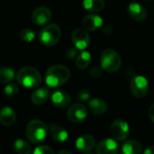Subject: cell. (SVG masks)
Returning a JSON list of instances; mask_svg holds the SVG:
<instances>
[{
    "instance_id": "cell-6",
    "label": "cell",
    "mask_w": 154,
    "mask_h": 154,
    "mask_svg": "<svg viewBox=\"0 0 154 154\" xmlns=\"http://www.w3.org/2000/svg\"><path fill=\"white\" fill-rule=\"evenodd\" d=\"M149 90V84L145 77L138 75L131 82V92L136 98H143Z\"/></svg>"
},
{
    "instance_id": "cell-1",
    "label": "cell",
    "mask_w": 154,
    "mask_h": 154,
    "mask_svg": "<svg viewBox=\"0 0 154 154\" xmlns=\"http://www.w3.org/2000/svg\"><path fill=\"white\" fill-rule=\"evenodd\" d=\"M71 76L70 70L62 64L49 67L45 72V83L49 87H58L64 85Z\"/></svg>"
},
{
    "instance_id": "cell-32",
    "label": "cell",
    "mask_w": 154,
    "mask_h": 154,
    "mask_svg": "<svg viewBox=\"0 0 154 154\" xmlns=\"http://www.w3.org/2000/svg\"><path fill=\"white\" fill-rule=\"evenodd\" d=\"M143 154H154V145H151L149 148H147L144 150Z\"/></svg>"
},
{
    "instance_id": "cell-2",
    "label": "cell",
    "mask_w": 154,
    "mask_h": 154,
    "mask_svg": "<svg viewBox=\"0 0 154 154\" xmlns=\"http://www.w3.org/2000/svg\"><path fill=\"white\" fill-rule=\"evenodd\" d=\"M17 83L26 88L38 87L42 83V75L40 72L31 66L23 67L17 73Z\"/></svg>"
},
{
    "instance_id": "cell-33",
    "label": "cell",
    "mask_w": 154,
    "mask_h": 154,
    "mask_svg": "<svg viewBox=\"0 0 154 154\" xmlns=\"http://www.w3.org/2000/svg\"><path fill=\"white\" fill-rule=\"evenodd\" d=\"M58 154H72L69 150H66V149H62L58 152Z\"/></svg>"
},
{
    "instance_id": "cell-22",
    "label": "cell",
    "mask_w": 154,
    "mask_h": 154,
    "mask_svg": "<svg viewBox=\"0 0 154 154\" xmlns=\"http://www.w3.org/2000/svg\"><path fill=\"white\" fill-rule=\"evenodd\" d=\"M16 76L15 70L9 67L0 68V84H10Z\"/></svg>"
},
{
    "instance_id": "cell-11",
    "label": "cell",
    "mask_w": 154,
    "mask_h": 154,
    "mask_svg": "<svg viewBox=\"0 0 154 154\" xmlns=\"http://www.w3.org/2000/svg\"><path fill=\"white\" fill-rule=\"evenodd\" d=\"M119 147L112 139H104L99 142L96 147V154H117Z\"/></svg>"
},
{
    "instance_id": "cell-28",
    "label": "cell",
    "mask_w": 154,
    "mask_h": 154,
    "mask_svg": "<svg viewBox=\"0 0 154 154\" xmlns=\"http://www.w3.org/2000/svg\"><path fill=\"white\" fill-rule=\"evenodd\" d=\"M90 96H91V94H90V91L86 88H83L81 89L79 92H78V95H77V98L80 102H87L89 99H90Z\"/></svg>"
},
{
    "instance_id": "cell-20",
    "label": "cell",
    "mask_w": 154,
    "mask_h": 154,
    "mask_svg": "<svg viewBox=\"0 0 154 154\" xmlns=\"http://www.w3.org/2000/svg\"><path fill=\"white\" fill-rule=\"evenodd\" d=\"M107 103L105 101L101 99H94L89 102L88 103V109L91 112L96 115H101L107 111Z\"/></svg>"
},
{
    "instance_id": "cell-31",
    "label": "cell",
    "mask_w": 154,
    "mask_h": 154,
    "mask_svg": "<svg viewBox=\"0 0 154 154\" xmlns=\"http://www.w3.org/2000/svg\"><path fill=\"white\" fill-rule=\"evenodd\" d=\"M149 119L154 122V103L149 109Z\"/></svg>"
},
{
    "instance_id": "cell-19",
    "label": "cell",
    "mask_w": 154,
    "mask_h": 154,
    "mask_svg": "<svg viewBox=\"0 0 154 154\" xmlns=\"http://www.w3.org/2000/svg\"><path fill=\"white\" fill-rule=\"evenodd\" d=\"M17 119L15 111L10 107H4L0 111V122L5 126L12 125Z\"/></svg>"
},
{
    "instance_id": "cell-14",
    "label": "cell",
    "mask_w": 154,
    "mask_h": 154,
    "mask_svg": "<svg viewBox=\"0 0 154 154\" xmlns=\"http://www.w3.org/2000/svg\"><path fill=\"white\" fill-rule=\"evenodd\" d=\"M52 103L58 108H65L71 103V97L63 90H56L51 95Z\"/></svg>"
},
{
    "instance_id": "cell-7",
    "label": "cell",
    "mask_w": 154,
    "mask_h": 154,
    "mask_svg": "<svg viewBox=\"0 0 154 154\" xmlns=\"http://www.w3.org/2000/svg\"><path fill=\"white\" fill-rule=\"evenodd\" d=\"M88 114L87 108L82 104V103H74L72 104L68 112H67V116L70 122L73 123H80L84 122Z\"/></svg>"
},
{
    "instance_id": "cell-9",
    "label": "cell",
    "mask_w": 154,
    "mask_h": 154,
    "mask_svg": "<svg viewBox=\"0 0 154 154\" xmlns=\"http://www.w3.org/2000/svg\"><path fill=\"white\" fill-rule=\"evenodd\" d=\"M111 133L117 140H124L130 134V128L126 122L116 120L111 125Z\"/></svg>"
},
{
    "instance_id": "cell-17",
    "label": "cell",
    "mask_w": 154,
    "mask_h": 154,
    "mask_svg": "<svg viewBox=\"0 0 154 154\" xmlns=\"http://www.w3.org/2000/svg\"><path fill=\"white\" fill-rule=\"evenodd\" d=\"M142 144L137 140H126L122 147L121 154H140L142 151Z\"/></svg>"
},
{
    "instance_id": "cell-35",
    "label": "cell",
    "mask_w": 154,
    "mask_h": 154,
    "mask_svg": "<svg viewBox=\"0 0 154 154\" xmlns=\"http://www.w3.org/2000/svg\"><path fill=\"white\" fill-rule=\"evenodd\" d=\"M85 154H94V153H91V152H90V153H85Z\"/></svg>"
},
{
    "instance_id": "cell-29",
    "label": "cell",
    "mask_w": 154,
    "mask_h": 154,
    "mask_svg": "<svg viewBox=\"0 0 154 154\" xmlns=\"http://www.w3.org/2000/svg\"><path fill=\"white\" fill-rule=\"evenodd\" d=\"M103 74V68L100 66H94L90 71V76L94 79H97Z\"/></svg>"
},
{
    "instance_id": "cell-4",
    "label": "cell",
    "mask_w": 154,
    "mask_h": 154,
    "mask_svg": "<svg viewBox=\"0 0 154 154\" xmlns=\"http://www.w3.org/2000/svg\"><path fill=\"white\" fill-rule=\"evenodd\" d=\"M101 67L108 72H117L122 64V59L120 54L112 50V49H106L104 50L100 58Z\"/></svg>"
},
{
    "instance_id": "cell-12",
    "label": "cell",
    "mask_w": 154,
    "mask_h": 154,
    "mask_svg": "<svg viewBox=\"0 0 154 154\" xmlns=\"http://www.w3.org/2000/svg\"><path fill=\"white\" fill-rule=\"evenodd\" d=\"M128 13L130 17L136 22H143L147 17V10L145 8L136 2L129 4Z\"/></svg>"
},
{
    "instance_id": "cell-16",
    "label": "cell",
    "mask_w": 154,
    "mask_h": 154,
    "mask_svg": "<svg viewBox=\"0 0 154 154\" xmlns=\"http://www.w3.org/2000/svg\"><path fill=\"white\" fill-rule=\"evenodd\" d=\"M48 131L53 140L57 142H63L68 139L67 131L64 128L55 123H50L48 127Z\"/></svg>"
},
{
    "instance_id": "cell-34",
    "label": "cell",
    "mask_w": 154,
    "mask_h": 154,
    "mask_svg": "<svg viewBox=\"0 0 154 154\" xmlns=\"http://www.w3.org/2000/svg\"><path fill=\"white\" fill-rule=\"evenodd\" d=\"M146 1H153V0H146Z\"/></svg>"
},
{
    "instance_id": "cell-13",
    "label": "cell",
    "mask_w": 154,
    "mask_h": 154,
    "mask_svg": "<svg viewBox=\"0 0 154 154\" xmlns=\"http://www.w3.org/2000/svg\"><path fill=\"white\" fill-rule=\"evenodd\" d=\"M83 26L85 30L88 31H95L103 26V19L100 16L95 14L86 15L83 19Z\"/></svg>"
},
{
    "instance_id": "cell-26",
    "label": "cell",
    "mask_w": 154,
    "mask_h": 154,
    "mask_svg": "<svg viewBox=\"0 0 154 154\" xmlns=\"http://www.w3.org/2000/svg\"><path fill=\"white\" fill-rule=\"evenodd\" d=\"M19 93V87L16 84H9L4 89V94L8 98H15Z\"/></svg>"
},
{
    "instance_id": "cell-21",
    "label": "cell",
    "mask_w": 154,
    "mask_h": 154,
    "mask_svg": "<svg viewBox=\"0 0 154 154\" xmlns=\"http://www.w3.org/2000/svg\"><path fill=\"white\" fill-rule=\"evenodd\" d=\"M84 8L93 13H97L104 8V0H84Z\"/></svg>"
},
{
    "instance_id": "cell-27",
    "label": "cell",
    "mask_w": 154,
    "mask_h": 154,
    "mask_svg": "<svg viewBox=\"0 0 154 154\" xmlns=\"http://www.w3.org/2000/svg\"><path fill=\"white\" fill-rule=\"evenodd\" d=\"M34 154H54V151L51 147L47 145H42L35 148Z\"/></svg>"
},
{
    "instance_id": "cell-8",
    "label": "cell",
    "mask_w": 154,
    "mask_h": 154,
    "mask_svg": "<svg viewBox=\"0 0 154 154\" xmlns=\"http://www.w3.org/2000/svg\"><path fill=\"white\" fill-rule=\"evenodd\" d=\"M72 41L76 49L85 50L90 45V35L85 29L76 28L72 34Z\"/></svg>"
},
{
    "instance_id": "cell-15",
    "label": "cell",
    "mask_w": 154,
    "mask_h": 154,
    "mask_svg": "<svg viewBox=\"0 0 154 154\" xmlns=\"http://www.w3.org/2000/svg\"><path fill=\"white\" fill-rule=\"evenodd\" d=\"M75 146L82 152H88L95 146V139L92 135H83L76 140Z\"/></svg>"
},
{
    "instance_id": "cell-25",
    "label": "cell",
    "mask_w": 154,
    "mask_h": 154,
    "mask_svg": "<svg viewBox=\"0 0 154 154\" xmlns=\"http://www.w3.org/2000/svg\"><path fill=\"white\" fill-rule=\"evenodd\" d=\"M19 37L25 43H31L35 38V33L29 28H25L19 33Z\"/></svg>"
},
{
    "instance_id": "cell-10",
    "label": "cell",
    "mask_w": 154,
    "mask_h": 154,
    "mask_svg": "<svg viewBox=\"0 0 154 154\" xmlns=\"http://www.w3.org/2000/svg\"><path fill=\"white\" fill-rule=\"evenodd\" d=\"M52 18V11L46 7L36 8L31 16L32 22L36 26H44Z\"/></svg>"
},
{
    "instance_id": "cell-24",
    "label": "cell",
    "mask_w": 154,
    "mask_h": 154,
    "mask_svg": "<svg viewBox=\"0 0 154 154\" xmlns=\"http://www.w3.org/2000/svg\"><path fill=\"white\" fill-rule=\"evenodd\" d=\"M14 149L18 154H30L31 147L22 139H17L14 143Z\"/></svg>"
},
{
    "instance_id": "cell-5",
    "label": "cell",
    "mask_w": 154,
    "mask_h": 154,
    "mask_svg": "<svg viewBox=\"0 0 154 154\" xmlns=\"http://www.w3.org/2000/svg\"><path fill=\"white\" fill-rule=\"evenodd\" d=\"M62 35V30L56 24H50L39 32V41L45 46H53L58 43Z\"/></svg>"
},
{
    "instance_id": "cell-18",
    "label": "cell",
    "mask_w": 154,
    "mask_h": 154,
    "mask_svg": "<svg viewBox=\"0 0 154 154\" xmlns=\"http://www.w3.org/2000/svg\"><path fill=\"white\" fill-rule=\"evenodd\" d=\"M49 90L46 87H40L34 91L31 95V101L35 105L44 104L49 97Z\"/></svg>"
},
{
    "instance_id": "cell-30",
    "label": "cell",
    "mask_w": 154,
    "mask_h": 154,
    "mask_svg": "<svg viewBox=\"0 0 154 154\" xmlns=\"http://www.w3.org/2000/svg\"><path fill=\"white\" fill-rule=\"evenodd\" d=\"M65 56L68 60H73L75 58H77V50L76 48H73V47H70L67 49L66 53H65Z\"/></svg>"
},
{
    "instance_id": "cell-23",
    "label": "cell",
    "mask_w": 154,
    "mask_h": 154,
    "mask_svg": "<svg viewBox=\"0 0 154 154\" xmlns=\"http://www.w3.org/2000/svg\"><path fill=\"white\" fill-rule=\"evenodd\" d=\"M92 55L89 52L84 51L80 54H78L76 58V66L79 69H85L91 63Z\"/></svg>"
},
{
    "instance_id": "cell-3",
    "label": "cell",
    "mask_w": 154,
    "mask_h": 154,
    "mask_svg": "<svg viewBox=\"0 0 154 154\" xmlns=\"http://www.w3.org/2000/svg\"><path fill=\"white\" fill-rule=\"evenodd\" d=\"M48 132V128L45 122L40 120H33L26 126V137L33 143L43 141Z\"/></svg>"
}]
</instances>
